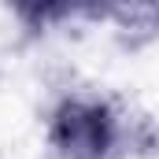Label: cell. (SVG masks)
<instances>
[{
    "label": "cell",
    "instance_id": "1",
    "mask_svg": "<svg viewBox=\"0 0 159 159\" xmlns=\"http://www.w3.org/2000/svg\"><path fill=\"white\" fill-rule=\"evenodd\" d=\"M48 137H52V148L59 159H111L115 141H119V126L104 100L67 96L52 111Z\"/></svg>",
    "mask_w": 159,
    "mask_h": 159
}]
</instances>
